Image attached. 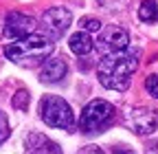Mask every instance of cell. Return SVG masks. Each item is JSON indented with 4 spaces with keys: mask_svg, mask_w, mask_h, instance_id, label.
<instances>
[{
    "mask_svg": "<svg viewBox=\"0 0 158 154\" xmlns=\"http://www.w3.org/2000/svg\"><path fill=\"white\" fill-rule=\"evenodd\" d=\"M29 99H31V95H29V90H24V88H20L15 95H13V99H11V106L15 108V110H20V112H24L27 108H29Z\"/></svg>",
    "mask_w": 158,
    "mask_h": 154,
    "instance_id": "cell-13",
    "label": "cell"
},
{
    "mask_svg": "<svg viewBox=\"0 0 158 154\" xmlns=\"http://www.w3.org/2000/svg\"><path fill=\"white\" fill-rule=\"evenodd\" d=\"M138 68V53L136 51H116V53H108L99 60L97 66V75L99 82L110 90H118L123 92L130 88L132 75Z\"/></svg>",
    "mask_w": 158,
    "mask_h": 154,
    "instance_id": "cell-1",
    "label": "cell"
},
{
    "mask_svg": "<svg viewBox=\"0 0 158 154\" xmlns=\"http://www.w3.org/2000/svg\"><path fill=\"white\" fill-rule=\"evenodd\" d=\"M138 20L145 24H154L158 20V5L154 0H143L141 7H138Z\"/></svg>",
    "mask_w": 158,
    "mask_h": 154,
    "instance_id": "cell-12",
    "label": "cell"
},
{
    "mask_svg": "<svg viewBox=\"0 0 158 154\" xmlns=\"http://www.w3.org/2000/svg\"><path fill=\"white\" fill-rule=\"evenodd\" d=\"M77 154H106L101 148H97V145H86V148H81Z\"/></svg>",
    "mask_w": 158,
    "mask_h": 154,
    "instance_id": "cell-18",
    "label": "cell"
},
{
    "mask_svg": "<svg viewBox=\"0 0 158 154\" xmlns=\"http://www.w3.org/2000/svg\"><path fill=\"white\" fill-rule=\"evenodd\" d=\"M68 73V66L62 57H48L40 68V82L42 84H57L62 82Z\"/></svg>",
    "mask_w": 158,
    "mask_h": 154,
    "instance_id": "cell-9",
    "label": "cell"
},
{
    "mask_svg": "<svg viewBox=\"0 0 158 154\" xmlns=\"http://www.w3.org/2000/svg\"><path fill=\"white\" fill-rule=\"evenodd\" d=\"M112 154H134V152H132L130 148H123V145H121V148H114Z\"/></svg>",
    "mask_w": 158,
    "mask_h": 154,
    "instance_id": "cell-19",
    "label": "cell"
},
{
    "mask_svg": "<svg viewBox=\"0 0 158 154\" xmlns=\"http://www.w3.org/2000/svg\"><path fill=\"white\" fill-rule=\"evenodd\" d=\"M9 137V121L5 117V112H0V143Z\"/></svg>",
    "mask_w": 158,
    "mask_h": 154,
    "instance_id": "cell-16",
    "label": "cell"
},
{
    "mask_svg": "<svg viewBox=\"0 0 158 154\" xmlns=\"http://www.w3.org/2000/svg\"><path fill=\"white\" fill-rule=\"evenodd\" d=\"M70 22H73V13L66 7H51L40 18L42 35H46L48 40H59V37L68 31Z\"/></svg>",
    "mask_w": 158,
    "mask_h": 154,
    "instance_id": "cell-5",
    "label": "cell"
},
{
    "mask_svg": "<svg viewBox=\"0 0 158 154\" xmlns=\"http://www.w3.org/2000/svg\"><path fill=\"white\" fill-rule=\"evenodd\" d=\"M145 90L152 95V97L158 99V75H149L145 79Z\"/></svg>",
    "mask_w": 158,
    "mask_h": 154,
    "instance_id": "cell-15",
    "label": "cell"
},
{
    "mask_svg": "<svg viewBox=\"0 0 158 154\" xmlns=\"http://www.w3.org/2000/svg\"><path fill=\"white\" fill-rule=\"evenodd\" d=\"M24 148H27L29 154H64L62 148H59L55 141H51L48 137H44V134H40V132L27 134Z\"/></svg>",
    "mask_w": 158,
    "mask_h": 154,
    "instance_id": "cell-10",
    "label": "cell"
},
{
    "mask_svg": "<svg viewBox=\"0 0 158 154\" xmlns=\"http://www.w3.org/2000/svg\"><path fill=\"white\" fill-rule=\"evenodd\" d=\"M127 126L136 134H152L158 128V112L154 108H134L127 114Z\"/></svg>",
    "mask_w": 158,
    "mask_h": 154,
    "instance_id": "cell-7",
    "label": "cell"
},
{
    "mask_svg": "<svg viewBox=\"0 0 158 154\" xmlns=\"http://www.w3.org/2000/svg\"><path fill=\"white\" fill-rule=\"evenodd\" d=\"M81 31H101V20H97V18H81V22H79Z\"/></svg>",
    "mask_w": 158,
    "mask_h": 154,
    "instance_id": "cell-14",
    "label": "cell"
},
{
    "mask_svg": "<svg viewBox=\"0 0 158 154\" xmlns=\"http://www.w3.org/2000/svg\"><path fill=\"white\" fill-rule=\"evenodd\" d=\"M103 7H110V9H118V7H123L127 0H99Z\"/></svg>",
    "mask_w": 158,
    "mask_h": 154,
    "instance_id": "cell-17",
    "label": "cell"
},
{
    "mask_svg": "<svg viewBox=\"0 0 158 154\" xmlns=\"http://www.w3.org/2000/svg\"><path fill=\"white\" fill-rule=\"evenodd\" d=\"M40 117L51 128H59V130H66V132L75 130L73 108L68 106L66 99L57 97V95H46V97L40 101Z\"/></svg>",
    "mask_w": 158,
    "mask_h": 154,
    "instance_id": "cell-3",
    "label": "cell"
},
{
    "mask_svg": "<svg viewBox=\"0 0 158 154\" xmlns=\"http://www.w3.org/2000/svg\"><path fill=\"white\" fill-rule=\"evenodd\" d=\"M114 106L106 99H92L90 104H86V108L81 110V117H79V128L86 134H94L106 130L112 121H114Z\"/></svg>",
    "mask_w": 158,
    "mask_h": 154,
    "instance_id": "cell-4",
    "label": "cell"
},
{
    "mask_svg": "<svg viewBox=\"0 0 158 154\" xmlns=\"http://www.w3.org/2000/svg\"><path fill=\"white\" fill-rule=\"evenodd\" d=\"M68 46H70V51H73L75 55H86V53H90V51H92L94 42H92L90 33H86V31H77V33H73V35H70Z\"/></svg>",
    "mask_w": 158,
    "mask_h": 154,
    "instance_id": "cell-11",
    "label": "cell"
},
{
    "mask_svg": "<svg viewBox=\"0 0 158 154\" xmlns=\"http://www.w3.org/2000/svg\"><path fill=\"white\" fill-rule=\"evenodd\" d=\"M97 42H99V49L103 53H116V51L127 49L130 35L121 27H106V29H101V35H99Z\"/></svg>",
    "mask_w": 158,
    "mask_h": 154,
    "instance_id": "cell-8",
    "label": "cell"
},
{
    "mask_svg": "<svg viewBox=\"0 0 158 154\" xmlns=\"http://www.w3.org/2000/svg\"><path fill=\"white\" fill-rule=\"evenodd\" d=\"M51 53H53V40H48L42 33H31L5 46L7 60H11L18 66H24V68L44 64L51 57Z\"/></svg>",
    "mask_w": 158,
    "mask_h": 154,
    "instance_id": "cell-2",
    "label": "cell"
},
{
    "mask_svg": "<svg viewBox=\"0 0 158 154\" xmlns=\"http://www.w3.org/2000/svg\"><path fill=\"white\" fill-rule=\"evenodd\" d=\"M37 22L33 20L31 15L20 13V11H11L5 20V35L13 37V40H20V37H27L35 31Z\"/></svg>",
    "mask_w": 158,
    "mask_h": 154,
    "instance_id": "cell-6",
    "label": "cell"
}]
</instances>
